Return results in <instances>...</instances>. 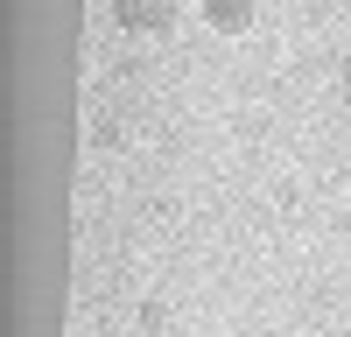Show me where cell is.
<instances>
[{
  "label": "cell",
  "instance_id": "3",
  "mask_svg": "<svg viewBox=\"0 0 351 337\" xmlns=\"http://www.w3.org/2000/svg\"><path fill=\"white\" fill-rule=\"evenodd\" d=\"M337 84H344V99H351V56H344V71H337Z\"/></svg>",
  "mask_w": 351,
  "mask_h": 337
},
{
  "label": "cell",
  "instance_id": "2",
  "mask_svg": "<svg viewBox=\"0 0 351 337\" xmlns=\"http://www.w3.org/2000/svg\"><path fill=\"white\" fill-rule=\"evenodd\" d=\"M120 14H127L134 28H169V8H162V0H120Z\"/></svg>",
  "mask_w": 351,
  "mask_h": 337
},
{
  "label": "cell",
  "instance_id": "1",
  "mask_svg": "<svg viewBox=\"0 0 351 337\" xmlns=\"http://www.w3.org/2000/svg\"><path fill=\"white\" fill-rule=\"evenodd\" d=\"M204 21H211L218 36H239V28L253 21V0H204Z\"/></svg>",
  "mask_w": 351,
  "mask_h": 337
}]
</instances>
